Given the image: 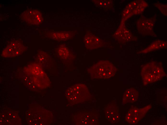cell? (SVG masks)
Returning <instances> with one entry per match:
<instances>
[{
    "label": "cell",
    "instance_id": "6",
    "mask_svg": "<svg viewBox=\"0 0 167 125\" xmlns=\"http://www.w3.org/2000/svg\"><path fill=\"white\" fill-rule=\"evenodd\" d=\"M137 22V26L139 32L143 35H150L153 36L155 35L153 28L155 22V19H147L145 18H140Z\"/></svg>",
    "mask_w": 167,
    "mask_h": 125
},
{
    "label": "cell",
    "instance_id": "4",
    "mask_svg": "<svg viewBox=\"0 0 167 125\" xmlns=\"http://www.w3.org/2000/svg\"><path fill=\"white\" fill-rule=\"evenodd\" d=\"M21 17L24 21L33 25H39L43 20L41 12L36 9H28L25 10L21 14Z\"/></svg>",
    "mask_w": 167,
    "mask_h": 125
},
{
    "label": "cell",
    "instance_id": "1",
    "mask_svg": "<svg viewBox=\"0 0 167 125\" xmlns=\"http://www.w3.org/2000/svg\"><path fill=\"white\" fill-rule=\"evenodd\" d=\"M141 75L144 85L160 81L166 75L162 63L156 61L149 62L143 65Z\"/></svg>",
    "mask_w": 167,
    "mask_h": 125
},
{
    "label": "cell",
    "instance_id": "5",
    "mask_svg": "<svg viewBox=\"0 0 167 125\" xmlns=\"http://www.w3.org/2000/svg\"><path fill=\"white\" fill-rule=\"evenodd\" d=\"M151 107L150 106L148 105L140 108L133 107L128 114L127 120L131 124H136L144 117Z\"/></svg>",
    "mask_w": 167,
    "mask_h": 125
},
{
    "label": "cell",
    "instance_id": "3",
    "mask_svg": "<svg viewBox=\"0 0 167 125\" xmlns=\"http://www.w3.org/2000/svg\"><path fill=\"white\" fill-rule=\"evenodd\" d=\"M26 47L22 42L17 40L10 42L3 50L2 55L5 57H15L19 55L26 50Z\"/></svg>",
    "mask_w": 167,
    "mask_h": 125
},
{
    "label": "cell",
    "instance_id": "2",
    "mask_svg": "<svg viewBox=\"0 0 167 125\" xmlns=\"http://www.w3.org/2000/svg\"><path fill=\"white\" fill-rule=\"evenodd\" d=\"M97 76L106 78L114 75L117 69L115 67L107 61H101L96 63L90 68Z\"/></svg>",
    "mask_w": 167,
    "mask_h": 125
},
{
    "label": "cell",
    "instance_id": "9",
    "mask_svg": "<svg viewBox=\"0 0 167 125\" xmlns=\"http://www.w3.org/2000/svg\"><path fill=\"white\" fill-rule=\"evenodd\" d=\"M167 42L164 41L158 40L155 41L146 49L143 51V52L147 53L154 50L165 47Z\"/></svg>",
    "mask_w": 167,
    "mask_h": 125
},
{
    "label": "cell",
    "instance_id": "7",
    "mask_svg": "<svg viewBox=\"0 0 167 125\" xmlns=\"http://www.w3.org/2000/svg\"><path fill=\"white\" fill-rule=\"evenodd\" d=\"M125 97L128 102L132 103L136 101L138 99V94L135 89L130 88L128 89L125 93Z\"/></svg>",
    "mask_w": 167,
    "mask_h": 125
},
{
    "label": "cell",
    "instance_id": "10",
    "mask_svg": "<svg viewBox=\"0 0 167 125\" xmlns=\"http://www.w3.org/2000/svg\"><path fill=\"white\" fill-rule=\"evenodd\" d=\"M58 53L62 58L66 59L69 57V53L68 49L64 46L61 45L58 49Z\"/></svg>",
    "mask_w": 167,
    "mask_h": 125
},
{
    "label": "cell",
    "instance_id": "8",
    "mask_svg": "<svg viewBox=\"0 0 167 125\" xmlns=\"http://www.w3.org/2000/svg\"><path fill=\"white\" fill-rule=\"evenodd\" d=\"M50 38L59 40H66L71 38V33L70 32H63L56 33L51 32L49 34Z\"/></svg>",
    "mask_w": 167,
    "mask_h": 125
}]
</instances>
